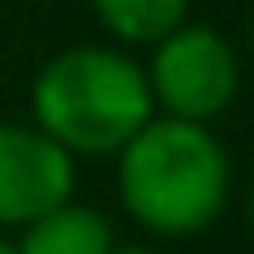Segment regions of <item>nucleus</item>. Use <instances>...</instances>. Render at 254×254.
<instances>
[{"label": "nucleus", "mask_w": 254, "mask_h": 254, "mask_svg": "<svg viewBox=\"0 0 254 254\" xmlns=\"http://www.w3.org/2000/svg\"><path fill=\"white\" fill-rule=\"evenodd\" d=\"M113 184L132 226L155 240H193L231 202V151L212 123L155 113L113 155Z\"/></svg>", "instance_id": "1"}, {"label": "nucleus", "mask_w": 254, "mask_h": 254, "mask_svg": "<svg viewBox=\"0 0 254 254\" xmlns=\"http://www.w3.org/2000/svg\"><path fill=\"white\" fill-rule=\"evenodd\" d=\"M151 118L146 66L118 43H71L28 85V123L75 160H113Z\"/></svg>", "instance_id": "2"}, {"label": "nucleus", "mask_w": 254, "mask_h": 254, "mask_svg": "<svg viewBox=\"0 0 254 254\" xmlns=\"http://www.w3.org/2000/svg\"><path fill=\"white\" fill-rule=\"evenodd\" d=\"M146 85L160 118L217 123L240 94V57L212 24H179L146 47Z\"/></svg>", "instance_id": "3"}, {"label": "nucleus", "mask_w": 254, "mask_h": 254, "mask_svg": "<svg viewBox=\"0 0 254 254\" xmlns=\"http://www.w3.org/2000/svg\"><path fill=\"white\" fill-rule=\"evenodd\" d=\"M80 160L33 123L0 118V231L19 236L28 221L75 198Z\"/></svg>", "instance_id": "4"}, {"label": "nucleus", "mask_w": 254, "mask_h": 254, "mask_svg": "<svg viewBox=\"0 0 254 254\" xmlns=\"http://www.w3.org/2000/svg\"><path fill=\"white\" fill-rule=\"evenodd\" d=\"M9 240H14V254H113L118 250L113 221L80 198L43 212Z\"/></svg>", "instance_id": "5"}, {"label": "nucleus", "mask_w": 254, "mask_h": 254, "mask_svg": "<svg viewBox=\"0 0 254 254\" xmlns=\"http://www.w3.org/2000/svg\"><path fill=\"white\" fill-rule=\"evenodd\" d=\"M189 9L193 0H90V14L104 28V38L127 52L151 47L179 24H189Z\"/></svg>", "instance_id": "6"}, {"label": "nucleus", "mask_w": 254, "mask_h": 254, "mask_svg": "<svg viewBox=\"0 0 254 254\" xmlns=\"http://www.w3.org/2000/svg\"><path fill=\"white\" fill-rule=\"evenodd\" d=\"M245 221H250V236H254V179H250V189H245Z\"/></svg>", "instance_id": "7"}, {"label": "nucleus", "mask_w": 254, "mask_h": 254, "mask_svg": "<svg viewBox=\"0 0 254 254\" xmlns=\"http://www.w3.org/2000/svg\"><path fill=\"white\" fill-rule=\"evenodd\" d=\"M113 254H160V250H155V245H118Z\"/></svg>", "instance_id": "8"}, {"label": "nucleus", "mask_w": 254, "mask_h": 254, "mask_svg": "<svg viewBox=\"0 0 254 254\" xmlns=\"http://www.w3.org/2000/svg\"><path fill=\"white\" fill-rule=\"evenodd\" d=\"M0 254H14V240L9 236H0Z\"/></svg>", "instance_id": "9"}]
</instances>
